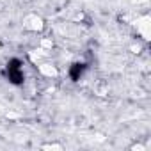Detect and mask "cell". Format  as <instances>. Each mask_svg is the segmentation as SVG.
<instances>
[{"mask_svg":"<svg viewBox=\"0 0 151 151\" xmlns=\"http://www.w3.org/2000/svg\"><path fill=\"white\" fill-rule=\"evenodd\" d=\"M7 78H9V82L14 84V86H22L23 80H25L23 71H22V69H14V68H7Z\"/></svg>","mask_w":151,"mask_h":151,"instance_id":"obj_1","label":"cell"},{"mask_svg":"<svg viewBox=\"0 0 151 151\" xmlns=\"http://www.w3.org/2000/svg\"><path fill=\"white\" fill-rule=\"evenodd\" d=\"M86 64H80V62H75L71 68H69V78L73 80V82H78L80 80V77L84 75V71H86Z\"/></svg>","mask_w":151,"mask_h":151,"instance_id":"obj_2","label":"cell"},{"mask_svg":"<svg viewBox=\"0 0 151 151\" xmlns=\"http://www.w3.org/2000/svg\"><path fill=\"white\" fill-rule=\"evenodd\" d=\"M22 66H23V62H22L20 59H11V60L7 62V68H14V69H22Z\"/></svg>","mask_w":151,"mask_h":151,"instance_id":"obj_3","label":"cell"}]
</instances>
